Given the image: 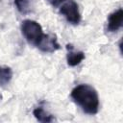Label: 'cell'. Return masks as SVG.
<instances>
[{"label": "cell", "instance_id": "1", "mask_svg": "<svg viewBox=\"0 0 123 123\" xmlns=\"http://www.w3.org/2000/svg\"><path fill=\"white\" fill-rule=\"evenodd\" d=\"M71 98L85 113L93 115L99 111V96L94 87L82 84L75 86L71 91Z\"/></svg>", "mask_w": 123, "mask_h": 123}, {"label": "cell", "instance_id": "2", "mask_svg": "<svg viewBox=\"0 0 123 123\" xmlns=\"http://www.w3.org/2000/svg\"><path fill=\"white\" fill-rule=\"evenodd\" d=\"M21 33L28 43L37 46L41 37H43L44 33L42 31V27L40 24L35 20L25 19L21 22Z\"/></svg>", "mask_w": 123, "mask_h": 123}, {"label": "cell", "instance_id": "3", "mask_svg": "<svg viewBox=\"0 0 123 123\" xmlns=\"http://www.w3.org/2000/svg\"><path fill=\"white\" fill-rule=\"evenodd\" d=\"M60 12L72 25H78L81 21L79 6L74 0H65L60 7Z\"/></svg>", "mask_w": 123, "mask_h": 123}, {"label": "cell", "instance_id": "4", "mask_svg": "<svg viewBox=\"0 0 123 123\" xmlns=\"http://www.w3.org/2000/svg\"><path fill=\"white\" fill-rule=\"evenodd\" d=\"M37 47L44 53H53L60 49L57 37L54 34H44Z\"/></svg>", "mask_w": 123, "mask_h": 123}, {"label": "cell", "instance_id": "5", "mask_svg": "<svg viewBox=\"0 0 123 123\" xmlns=\"http://www.w3.org/2000/svg\"><path fill=\"white\" fill-rule=\"evenodd\" d=\"M123 24V11L121 8L111 12L108 17V25L107 30L108 32L113 33L118 31Z\"/></svg>", "mask_w": 123, "mask_h": 123}, {"label": "cell", "instance_id": "6", "mask_svg": "<svg viewBox=\"0 0 123 123\" xmlns=\"http://www.w3.org/2000/svg\"><path fill=\"white\" fill-rule=\"evenodd\" d=\"M67 49V55H66V61L69 66H76L80 64L83 60L85 59V53L82 51H76L74 50V47L71 44L66 45Z\"/></svg>", "mask_w": 123, "mask_h": 123}, {"label": "cell", "instance_id": "7", "mask_svg": "<svg viewBox=\"0 0 123 123\" xmlns=\"http://www.w3.org/2000/svg\"><path fill=\"white\" fill-rule=\"evenodd\" d=\"M33 114L34 116L37 118V121L39 122H44V123H48V122H52L54 121V117L48 113L42 107H37L33 111Z\"/></svg>", "mask_w": 123, "mask_h": 123}, {"label": "cell", "instance_id": "8", "mask_svg": "<svg viewBox=\"0 0 123 123\" xmlns=\"http://www.w3.org/2000/svg\"><path fill=\"white\" fill-rule=\"evenodd\" d=\"M13 2L17 11L20 13L26 14L31 12V9L33 8L34 0H13Z\"/></svg>", "mask_w": 123, "mask_h": 123}, {"label": "cell", "instance_id": "9", "mask_svg": "<svg viewBox=\"0 0 123 123\" xmlns=\"http://www.w3.org/2000/svg\"><path fill=\"white\" fill-rule=\"evenodd\" d=\"M12 78V70L8 66H0V86H7Z\"/></svg>", "mask_w": 123, "mask_h": 123}, {"label": "cell", "instance_id": "10", "mask_svg": "<svg viewBox=\"0 0 123 123\" xmlns=\"http://www.w3.org/2000/svg\"><path fill=\"white\" fill-rule=\"evenodd\" d=\"M53 7H58V6H60L61 4H62L65 0H47Z\"/></svg>", "mask_w": 123, "mask_h": 123}]
</instances>
